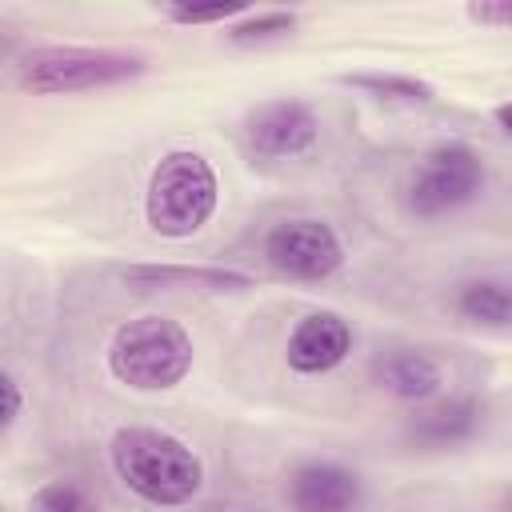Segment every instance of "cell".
Returning a JSON list of instances; mask_svg holds the SVG:
<instances>
[{
	"instance_id": "cell-1",
	"label": "cell",
	"mask_w": 512,
	"mask_h": 512,
	"mask_svg": "<svg viewBox=\"0 0 512 512\" xmlns=\"http://www.w3.org/2000/svg\"><path fill=\"white\" fill-rule=\"evenodd\" d=\"M120 480L152 504H184L200 492V460L176 436L156 428H124L112 440Z\"/></svg>"
},
{
	"instance_id": "cell-2",
	"label": "cell",
	"mask_w": 512,
	"mask_h": 512,
	"mask_svg": "<svg viewBox=\"0 0 512 512\" xmlns=\"http://www.w3.org/2000/svg\"><path fill=\"white\" fill-rule=\"evenodd\" d=\"M108 364L132 388H172L192 368V340L168 316H140L116 332Z\"/></svg>"
},
{
	"instance_id": "cell-3",
	"label": "cell",
	"mask_w": 512,
	"mask_h": 512,
	"mask_svg": "<svg viewBox=\"0 0 512 512\" xmlns=\"http://www.w3.org/2000/svg\"><path fill=\"white\" fill-rule=\"evenodd\" d=\"M216 208V176L196 152H168L148 184V224L160 236H192Z\"/></svg>"
},
{
	"instance_id": "cell-4",
	"label": "cell",
	"mask_w": 512,
	"mask_h": 512,
	"mask_svg": "<svg viewBox=\"0 0 512 512\" xmlns=\"http://www.w3.org/2000/svg\"><path fill=\"white\" fill-rule=\"evenodd\" d=\"M144 72L140 56H120L104 48H36L16 64V80L28 92H80L116 84Z\"/></svg>"
},
{
	"instance_id": "cell-5",
	"label": "cell",
	"mask_w": 512,
	"mask_h": 512,
	"mask_svg": "<svg viewBox=\"0 0 512 512\" xmlns=\"http://www.w3.org/2000/svg\"><path fill=\"white\" fill-rule=\"evenodd\" d=\"M480 180H484L480 160L468 148L448 144V148H436V152L424 156V164H420V172L408 188V204L420 216H436L444 208L464 204L480 188Z\"/></svg>"
},
{
	"instance_id": "cell-6",
	"label": "cell",
	"mask_w": 512,
	"mask_h": 512,
	"mask_svg": "<svg viewBox=\"0 0 512 512\" xmlns=\"http://www.w3.org/2000/svg\"><path fill=\"white\" fill-rule=\"evenodd\" d=\"M264 252L272 260V268H280L288 276H300V280H320V276L336 272V264H340V240L320 220L276 224L268 232Z\"/></svg>"
},
{
	"instance_id": "cell-7",
	"label": "cell",
	"mask_w": 512,
	"mask_h": 512,
	"mask_svg": "<svg viewBox=\"0 0 512 512\" xmlns=\"http://www.w3.org/2000/svg\"><path fill=\"white\" fill-rule=\"evenodd\" d=\"M312 140H316V116L300 100L264 104L248 120V144L260 156H296V152L312 148Z\"/></svg>"
},
{
	"instance_id": "cell-8",
	"label": "cell",
	"mask_w": 512,
	"mask_h": 512,
	"mask_svg": "<svg viewBox=\"0 0 512 512\" xmlns=\"http://www.w3.org/2000/svg\"><path fill=\"white\" fill-rule=\"evenodd\" d=\"M352 332L340 316L332 312H316L308 320H300V328L288 340V364L296 372H328L348 356Z\"/></svg>"
},
{
	"instance_id": "cell-9",
	"label": "cell",
	"mask_w": 512,
	"mask_h": 512,
	"mask_svg": "<svg viewBox=\"0 0 512 512\" xmlns=\"http://www.w3.org/2000/svg\"><path fill=\"white\" fill-rule=\"evenodd\" d=\"M292 508L296 512H356L360 480L336 464H308L292 476Z\"/></svg>"
},
{
	"instance_id": "cell-10",
	"label": "cell",
	"mask_w": 512,
	"mask_h": 512,
	"mask_svg": "<svg viewBox=\"0 0 512 512\" xmlns=\"http://www.w3.org/2000/svg\"><path fill=\"white\" fill-rule=\"evenodd\" d=\"M380 376L400 396H428L440 384V368L420 352H392L380 360Z\"/></svg>"
},
{
	"instance_id": "cell-11",
	"label": "cell",
	"mask_w": 512,
	"mask_h": 512,
	"mask_svg": "<svg viewBox=\"0 0 512 512\" xmlns=\"http://www.w3.org/2000/svg\"><path fill=\"white\" fill-rule=\"evenodd\" d=\"M36 512H100V504L80 484L56 480V484L36 492Z\"/></svg>"
},
{
	"instance_id": "cell-12",
	"label": "cell",
	"mask_w": 512,
	"mask_h": 512,
	"mask_svg": "<svg viewBox=\"0 0 512 512\" xmlns=\"http://www.w3.org/2000/svg\"><path fill=\"white\" fill-rule=\"evenodd\" d=\"M132 280H200V284H248L240 272H220V268H128Z\"/></svg>"
},
{
	"instance_id": "cell-13",
	"label": "cell",
	"mask_w": 512,
	"mask_h": 512,
	"mask_svg": "<svg viewBox=\"0 0 512 512\" xmlns=\"http://www.w3.org/2000/svg\"><path fill=\"white\" fill-rule=\"evenodd\" d=\"M472 428V408L468 404H456V408H440L432 412L424 424H420V436H428L432 444H444V440H456Z\"/></svg>"
},
{
	"instance_id": "cell-14",
	"label": "cell",
	"mask_w": 512,
	"mask_h": 512,
	"mask_svg": "<svg viewBox=\"0 0 512 512\" xmlns=\"http://www.w3.org/2000/svg\"><path fill=\"white\" fill-rule=\"evenodd\" d=\"M464 312L480 316V320H504L512 312V296L496 284H476V288L464 292Z\"/></svg>"
},
{
	"instance_id": "cell-15",
	"label": "cell",
	"mask_w": 512,
	"mask_h": 512,
	"mask_svg": "<svg viewBox=\"0 0 512 512\" xmlns=\"http://www.w3.org/2000/svg\"><path fill=\"white\" fill-rule=\"evenodd\" d=\"M348 84H360V88L380 92V96H400V100H428L432 96L428 84L404 80V76H348Z\"/></svg>"
},
{
	"instance_id": "cell-16",
	"label": "cell",
	"mask_w": 512,
	"mask_h": 512,
	"mask_svg": "<svg viewBox=\"0 0 512 512\" xmlns=\"http://www.w3.org/2000/svg\"><path fill=\"white\" fill-rule=\"evenodd\" d=\"M288 28H292L288 12H268V16H256L240 28H232V40H264V36H276V32H288Z\"/></svg>"
},
{
	"instance_id": "cell-17",
	"label": "cell",
	"mask_w": 512,
	"mask_h": 512,
	"mask_svg": "<svg viewBox=\"0 0 512 512\" xmlns=\"http://www.w3.org/2000/svg\"><path fill=\"white\" fill-rule=\"evenodd\" d=\"M236 4H212V8H172V20L180 24H208V20H224L232 16Z\"/></svg>"
},
{
	"instance_id": "cell-18",
	"label": "cell",
	"mask_w": 512,
	"mask_h": 512,
	"mask_svg": "<svg viewBox=\"0 0 512 512\" xmlns=\"http://www.w3.org/2000/svg\"><path fill=\"white\" fill-rule=\"evenodd\" d=\"M468 16L480 24H512V4H472Z\"/></svg>"
},
{
	"instance_id": "cell-19",
	"label": "cell",
	"mask_w": 512,
	"mask_h": 512,
	"mask_svg": "<svg viewBox=\"0 0 512 512\" xmlns=\"http://www.w3.org/2000/svg\"><path fill=\"white\" fill-rule=\"evenodd\" d=\"M4 400H8L4 404V428H8L16 420V412H20V392H16V380L12 376H4Z\"/></svg>"
},
{
	"instance_id": "cell-20",
	"label": "cell",
	"mask_w": 512,
	"mask_h": 512,
	"mask_svg": "<svg viewBox=\"0 0 512 512\" xmlns=\"http://www.w3.org/2000/svg\"><path fill=\"white\" fill-rule=\"evenodd\" d=\"M496 120H500V128L512 136V104H500V108H496Z\"/></svg>"
}]
</instances>
